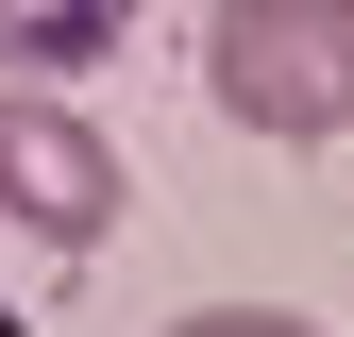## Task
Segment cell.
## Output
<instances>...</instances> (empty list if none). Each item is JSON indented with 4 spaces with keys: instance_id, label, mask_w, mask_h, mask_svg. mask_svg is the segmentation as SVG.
<instances>
[{
    "instance_id": "1",
    "label": "cell",
    "mask_w": 354,
    "mask_h": 337,
    "mask_svg": "<svg viewBox=\"0 0 354 337\" xmlns=\"http://www.w3.org/2000/svg\"><path fill=\"white\" fill-rule=\"evenodd\" d=\"M203 84H219L236 135H287V152L354 135V0H219L203 17Z\"/></svg>"
},
{
    "instance_id": "2",
    "label": "cell",
    "mask_w": 354,
    "mask_h": 337,
    "mask_svg": "<svg viewBox=\"0 0 354 337\" xmlns=\"http://www.w3.org/2000/svg\"><path fill=\"white\" fill-rule=\"evenodd\" d=\"M0 220L51 236V253H102V236H118V152H102V118L51 102V84L0 102Z\"/></svg>"
},
{
    "instance_id": "3",
    "label": "cell",
    "mask_w": 354,
    "mask_h": 337,
    "mask_svg": "<svg viewBox=\"0 0 354 337\" xmlns=\"http://www.w3.org/2000/svg\"><path fill=\"white\" fill-rule=\"evenodd\" d=\"M118 34H136V0H0V68H17V84H68V68H102Z\"/></svg>"
},
{
    "instance_id": "4",
    "label": "cell",
    "mask_w": 354,
    "mask_h": 337,
    "mask_svg": "<svg viewBox=\"0 0 354 337\" xmlns=\"http://www.w3.org/2000/svg\"><path fill=\"white\" fill-rule=\"evenodd\" d=\"M169 337H321V320H287V304H203V320H169Z\"/></svg>"
}]
</instances>
